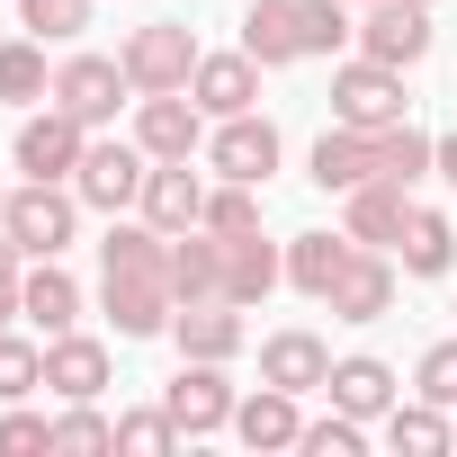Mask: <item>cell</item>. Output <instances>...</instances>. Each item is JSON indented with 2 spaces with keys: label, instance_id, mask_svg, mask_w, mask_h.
Listing matches in <instances>:
<instances>
[{
  "label": "cell",
  "instance_id": "obj_1",
  "mask_svg": "<svg viewBox=\"0 0 457 457\" xmlns=\"http://www.w3.org/2000/svg\"><path fill=\"white\" fill-rule=\"evenodd\" d=\"M99 305H108L117 341L170 332V314H179V287H170V234H153V224H108V243H99Z\"/></svg>",
  "mask_w": 457,
  "mask_h": 457
},
{
  "label": "cell",
  "instance_id": "obj_2",
  "mask_svg": "<svg viewBox=\"0 0 457 457\" xmlns=\"http://www.w3.org/2000/svg\"><path fill=\"white\" fill-rule=\"evenodd\" d=\"M0 224L19 234V252H28V261H63L72 224H81V197H72V179H28V188H10Z\"/></svg>",
  "mask_w": 457,
  "mask_h": 457
},
{
  "label": "cell",
  "instance_id": "obj_3",
  "mask_svg": "<svg viewBox=\"0 0 457 457\" xmlns=\"http://www.w3.org/2000/svg\"><path fill=\"white\" fill-rule=\"evenodd\" d=\"M117 63H126L135 99H153V90H188V81H197V37H188L179 19H153V28H135V37L117 46Z\"/></svg>",
  "mask_w": 457,
  "mask_h": 457
},
{
  "label": "cell",
  "instance_id": "obj_4",
  "mask_svg": "<svg viewBox=\"0 0 457 457\" xmlns=\"http://www.w3.org/2000/svg\"><path fill=\"white\" fill-rule=\"evenodd\" d=\"M162 403H170V421L188 430V439H206V430H234V386H224V359H179V377L162 386Z\"/></svg>",
  "mask_w": 457,
  "mask_h": 457
},
{
  "label": "cell",
  "instance_id": "obj_5",
  "mask_svg": "<svg viewBox=\"0 0 457 457\" xmlns=\"http://www.w3.org/2000/svg\"><path fill=\"white\" fill-rule=\"evenodd\" d=\"M126 99H135V81H126L117 54H72V63H54V108H72L81 126H108Z\"/></svg>",
  "mask_w": 457,
  "mask_h": 457
},
{
  "label": "cell",
  "instance_id": "obj_6",
  "mask_svg": "<svg viewBox=\"0 0 457 457\" xmlns=\"http://www.w3.org/2000/svg\"><path fill=\"white\" fill-rule=\"evenodd\" d=\"M81 153H90V126H81L72 108H37V117L19 126V144H10V162H19L28 179H72Z\"/></svg>",
  "mask_w": 457,
  "mask_h": 457
},
{
  "label": "cell",
  "instance_id": "obj_7",
  "mask_svg": "<svg viewBox=\"0 0 457 457\" xmlns=\"http://www.w3.org/2000/svg\"><path fill=\"white\" fill-rule=\"evenodd\" d=\"M144 170H153V153H144V144H90V153H81V170H72V197H81V206H99V215H126V206L144 197Z\"/></svg>",
  "mask_w": 457,
  "mask_h": 457
},
{
  "label": "cell",
  "instance_id": "obj_8",
  "mask_svg": "<svg viewBox=\"0 0 457 457\" xmlns=\"http://www.w3.org/2000/svg\"><path fill=\"white\" fill-rule=\"evenodd\" d=\"M206 170L215 179H252V188H270V170H278V126L270 117H215V135H206Z\"/></svg>",
  "mask_w": 457,
  "mask_h": 457
},
{
  "label": "cell",
  "instance_id": "obj_9",
  "mask_svg": "<svg viewBox=\"0 0 457 457\" xmlns=\"http://www.w3.org/2000/svg\"><path fill=\"white\" fill-rule=\"evenodd\" d=\"M332 117H341V126H395V117H403V72L377 63V54L341 63V72H332Z\"/></svg>",
  "mask_w": 457,
  "mask_h": 457
},
{
  "label": "cell",
  "instance_id": "obj_10",
  "mask_svg": "<svg viewBox=\"0 0 457 457\" xmlns=\"http://www.w3.org/2000/svg\"><path fill=\"white\" fill-rule=\"evenodd\" d=\"M359 54L412 72L430 54V0H368V19H359Z\"/></svg>",
  "mask_w": 457,
  "mask_h": 457
},
{
  "label": "cell",
  "instance_id": "obj_11",
  "mask_svg": "<svg viewBox=\"0 0 457 457\" xmlns=\"http://www.w3.org/2000/svg\"><path fill=\"white\" fill-rule=\"evenodd\" d=\"M135 144H144L153 162H188V153L206 144V108H197L188 90H153V99H135Z\"/></svg>",
  "mask_w": 457,
  "mask_h": 457
},
{
  "label": "cell",
  "instance_id": "obj_12",
  "mask_svg": "<svg viewBox=\"0 0 457 457\" xmlns=\"http://www.w3.org/2000/svg\"><path fill=\"white\" fill-rule=\"evenodd\" d=\"M323 305H332V323H386V314H395V261L359 243L350 270H341V287H332Z\"/></svg>",
  "mask_w": 457,
  "mask_h": 457
},
{
  "label": "cell",
  "instance_id": "obj_13",
  "mask_svg": "<svg viewBox=\"0 0 457 457\" xmlns=\"http://www.w3.org/2000/svg\"><path fill=\"white\" fill-rule=\"evenodd\" d=\"M135 206H144V224H153V234H188V224L206 215V179H197L188 162H153Z\"/></svg>",
  "mask_w": 457,
  "mask_h": 457
},
{
  "label": "cell",
  "instance_id": "obj_14",
  "mask_svg": "<svg viewBox=\"0 0 457 457\" xmlns=\"http://www.w3.org/2000/svg\"><path fill=\"white\" fill-rule=\"evenodd\" d=\"M46 386H54L63 403H99V395H108V341L54 332V341H46Z\"/></svg>",
  "mask_w": 457,
  "mask_h": 457
},
{
  "label": "cell",
  "instance_id": "obj_15",
  "mask_svg": "<svg viewBox=\"0 0 457 457\" xmlns=\"http://www.w3.org/2000/svg\"><path fill=\"white\" fill-rule=\"evenodd\" d=\"M278 278H287V252L261 234V224L252 234H224V305H261Z\"/></svg>",
  "mask_w": 457,
  "mask_h": 457
},
{
  "label": "cell",
  "instance_id": "obj_16",
  "mask_svg": "<svg viewBox=\"0 0 457 457\" xmlns=\"http://www.w3.org/2000/svg\"><path fill=\"white\" fill-rule=\"evenodd\" d=\"M403 224H412V188H403V179H359V188H350V224H341L350 243L386 252V243H403Z\"/></svg>",
  "mask_w": 457,
  "mask_h": 457
},
{
  "label": "cell",
  "instance_id": "obj_17",
  "mask_svg": "<svg viewBox=\"0 0 457 457\" xmlns=\"http://www.w3.org/2000/svg\"><path fill=\"white\" fill-rule=\"evenodd\" d=\"M170 341H179V359H234L252 332H243V305L206 296V305H179L170 314Z\"/></svg>",
  "mask_w": 457,
  "mask_h": 457
},
{
  "label": "cell",
  "instance_id": "obj_18",
  "mask_svg": "<svg viewBox=\"0 0 457 457\" xmlns=\"http://www.w3.org/2000/svg\"><path fill=\"white\" fill-rule=\"evenodd\" d=\"M261 377L287 386V395H323V386H332V350H323L314 332H270V341H261Z\"/></svg>",
  "mask_w": 457,
  "mask_h": 457
},
{
  "label": "cell",
  "instance_id": "obj_19",
  "mask_svg": "<svg viewBox=\"0 0 457 457\" xmlns=\"http://www.w3.org/2000/svg\"><path fill=\"white\" fill-rule=\"evenodd\" d=\"M234 439H243V448H296V439H305L296 395L261 377V395H243V403H234Z\"/></svg>",
  "mask_w": 457,
  "mask_h": 457
},
{
  "label": "cell",
  "instance_id": "obj_20",
  "mask_svg": "<svg viewBox=\"0 0 457 457\" xmlns=\"http://www.w3.org/2000/svg\"><path fill=\"white\" fill-rule=\"evenodd\" d=\"M188 99H197L206 117H243V108L261 99V63H252V54H197Z\"/></svg>",
  "mask_w": 457,
  "mask_h": 457
},
{
  "label": "cell",
  "instance_id": "obj_21",
  "mask_svg": "<svg viewBox=\"0 0 457 457\" xmlns=\"http://www.w3.org/2000/svg\"><path fill=\"white\" fill-rule=\"evenodd\" d=\"M350 252H359L350 234H296V243H287V287L323 305V296L341 287V270H350Z\"/></svg>",
  "mask_w": 457,
  "mask_h": 457
},
{
  "label": "cell",
  "instance_id": "obj_22",
  "mask_svg": "<svg viewBox=\"0 0 457 457\" xmlns=\"http://www.w3.org/2000/svg\"><path fill=\"white\" fill-rule=\"evenodd\" d=\"M19 305H28V323H37L46 341L81 323V287H72V270H63V261H37V270L19 278Z\"/></svg>",
  "mask_w": 457,
  "mask_h": 457
},
{
  "label": "cell",
  "instance_id": "obj_23",
  "mask_svg": "<svg viewBox=\"0 0 457 457\" xmlns=\"http://www.w3.org/2000/svg\"><path fill=\"white\" fill-rule=\"evenodd\" d=\"M323 395H332L341 412H359V421H386L403 386H395V368H386V359H332V386H323Z\"/></svg>",
  "mask_w": 457,
  "mask_h": 457
},
{
  "label": "cell",
  "instance_id": "obj_24",
  "mask_svg": "<svg viewBox=\"0 0 457 457\" xmlns=\"http://www.w3.org/2000/svg\"><path fill=\"white\" fill-rule=\"evenodd\" d=\"M243 54H252L261 72L305 63V46H296V0H252V19H243Z\"/></svg>",
  "mask_w": 457,
  "mask_h": 457
},
{
  "label": "cell",
  "instance_id": "obj_25",
  "mask_svg": "<svg viewBox=\"0 0 457 457\" xmlns=\"http://www.w3.org/2000/svg\"><path fill=\"white\" fill-rule=\"evenodd\" d=\"M448 439H457V421H448L430 395H412V403L395 395V412H386V448H395V457H439Z\"/></svg>",
  "mask_w": 457,
  "mask_h": 457
},
{
  "label": "cell",
  "instance_id": "obj_26",
  "mask_svg": "<svg viewBox=\"0 0 457 457\" xmlns=\"http://www.w3.org/2000/svg\"><path fill=\"white\" fill-rule=\"evenodd\" d=\"M403 278H448L457 270V224L448 215H430V206H412V224H403Z\"/></svg>",
  "mask_w": 457,
  "mask_h": 457
},
{
  "label": "cell",
  "instance_id": "obj_27",
  "mask_svg": "<svg viewBox=\"0 0 457 457\" xmlns=\"http://www.w3.org/2000/svg\"><path fill=\"white\" fill-rule=\"evenodd\" d=\"M0 99H10V108H28V99H54L46 37H10V46H0Z\"/></svg>",
  "mask_w": 457,
  "mask_h": 457
},
{
  "label": "cell",
  "instance_id": "obj_28",
  "mask_svg": "<svg viewBox=\"0 0 457 457\" xmlns=\"http://www.w3.org/2000/svg\"><path fill=\"white\" fill-rule=\"evenodd\" d=\"M359 28H350V0H296V46L305 54H341Z\"/></svg>",
  "mask_w": 457,
  "mask_h": 457
},
{
  "label": "cell",
  "instance_id": "obj_29",
  "mask_svg": "<svg viewBox=\"0 0 457 457\" xmlns=\"http://www.w3.org/2000/svg\"><path fill=\"white\" fill-rule=\"evenodd\" d=\"M206 234H252V224H261V188L252 179H224V188H206Z\"/></svg>",
  "mask_w": 457,
  "mask_h": 457
},
{
  "label": "cell",
  "instance_id": "obj_30",
  "mask_svg": "<svg viewBox=\"0 0 457 457\" xmlns=\"http://www.w3.org/2000/svg\"><path fill=\"white\" fill-rule=\"evenodd\" d=\"M37 386H46V350L19 341V332H0V403H28Z\"/></svg>",
  "mask_w": 457,
  "mask_h": 457
},
{
  "label": "cell",
  "instance_id": "obj_31",
  "mask_svg": "<svg viewBox=\"0 0 457 457\" xmlns=\"http://www.w3.org/2000/svg\"><path fill=\"white\" fill-rule=\"evenodd\" d=\"M296 448H305V457H359V448H368V421L332 403L323 421H305V439H296Z\"/></svg>",
  "mask_w": 457,
  "mask_h": 457
},
{
  "label": "cell",
  "instance_id": "obj_32",
  "mask_svg": "<svg viewBox=\"0 0 457 457\" xmlns=\"http://www.w3.org/2000/svg\"><path fill=\"white\" fill-rule=\"evenodd\" d=\"M19 28H28V37H46V46H63V37H81V28H90V0H19Z\"/></svg>",
  "mask_w": 457,
  "mask_h": 457
},
{
  "label": "cell",
  "instance_id": "obj_33",
  "mask_svg": "<svg viewBox=\"0 0 457 457\" xmlns=\"http://www.w3.org/2000/svg\"><path fill=\"white\" fill-rule=\"evenodd\" d=\"M188 430L170 421V403L162 412H117V448H135V457H162V448H179Z\"/></svg>",
  "mask_w": 457,
  "mask_h": 457
},
{
  "label": "cell",
  "instance_id": "obj_34",
  "mask_svg": "<svg viewBox=\"0 0 457 457\" xmlns=\"http://www.w3.org/2000/svg\"><path fill=\"white\" fill-rule=\"evenodd\" d=\"M412 395H430L439 412H457V341H430L421 368H412Z\"/></svg>",
  "mask_w": 457,
  "mask_h": 457
},
{
  "label": "cell",
  "instance_id": "obj_35",
  "mask_svg": "<svg viewBox=\"0 0 457 457\" xmlns=\"http://www.w3.org/2000/svg\"><path fill=\"white\" fill-rule=\"evenodd\" d=\"M54 448H117V421H108L99 403H72V412L54 421Z\"/></svg>",
  "mask_w": 457,
  "mask_h": 457
},
{
  "label": "cell",
  "instance_id": "obj_36",
  "mask_svg": "<svg viewBox=\"0 0 457 457\" xmlns=\"http://www.w3.org/2000/svg\"><path fill=\"white\" fill-rule=\"evenodd\" d=\"M37 448H54V421L10 403V412H0V457H37Z\"/></svg>",
  "mask_w": 457,
  "mask_h": 457
},
{
  "label": "cell",
  "instance_id": "obj_37",
  "mask_svg": "<svg viewBox=\"0 0 457 457\" xmlns=\"http://www.w3.org/2000/svg\"><path fill=\"white\" fill-rule=\"evenodd\" d=\"M430 179H448V188H457V135H430Z\"/></svg>",
  "mask_w": 457,
  "mask_h": 457
},
{
  "label": "cell",
  "instance_id": "obj_38",
  "mask_svg": "<svg viewBox=\"0 0 457 457\" xmlns=\"http://www.w3.org/2000/svg\"><path fill=\"white\" fill-rule=\"evenodd\" d=\"M19 261H28V252H19V234L0 224V278H19Z\"/></svg>",
  "mask_w": 457,
  "mask_h": 457
},
{
  "label": "cell",
  "instance_id": "obj_39",
  "mask_svg": "<svg viewBox=\"0 0 457 457\" xmlns=\"http://www.w3.org/2000/svg\"><path fill=\"white\" fill-rule=\"evenodd\" d=\"M19 314H28V305H19V278H0V332H10Z\"/></svg>",
  "mask_w": 457,
  "mask_h": 457
},
{
  "label": "cell",
  "instance_id": "obj_40",
  "mask_svg": "<svg viewBox=\"0 0 457 457\" xmlns=\"http://www.w3.org/2000/svg\"><path fill=\"white\" fill-rule=\"evenodd\" d=\"M0 206H10V188H0Z\"/></svg>",
  "mask_w": 457,
  "mask_h": 457
},
{
  "label": "cell",
  "instance_id": "obj_41",
  "mask_svg": "<svg viewBox=\"0 0 457 457\" xmlns=\"http://www.w3.org/2000/svg\"><path fill=\"white\" fill-rule=\"evenodd\" d=\"M350 10H368V0H350Z\"/></svg>",
  "mask_w": 457,
  "mask_h": 457
}]
</instances>
